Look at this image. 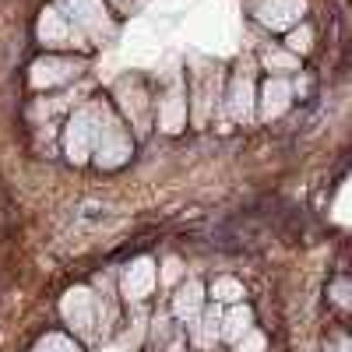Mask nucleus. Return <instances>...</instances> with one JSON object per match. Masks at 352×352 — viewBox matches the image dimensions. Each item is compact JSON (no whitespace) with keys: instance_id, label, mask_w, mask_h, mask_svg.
Wrapping results in <instances>:
<instances>
[{"instance_id":"obj_6","label":"nucleus","mask_w":352,"mask_h":352,"mask_svg":"<svg viewBox=\"0 0 352 352\" xmlns=\"http://www.w3.org/2000/svg\"><path fill=\"white\" fill-rule=\"evenodd\" d=\"M36 36H39V43H43L50 53H56V50L88 53V50H92V43H88V39L78 32V28L67 21V14H60L53 4L43 8V14H39V21H36Z\"/></svg>"},{"instance_id":"obj_17","label":"nucleus","mask_w":352,"mask_h":352,"mask_svg":"<svg viewBox=\"0 0 352 352\" xmlns=\"http://www.w3.org/2000/svg\"><path fill=\"white\" fill-rule=\"evenodd\" d=\"M243 331H250V310H247V307H236V310L229 314L222 335H226V338H243Z\"/></svg>"},{"instance_id":"obj_9","label":"nucleus","mask_w":352,"mask_h":352,"mask_svg":"<svg viewBox=\"0 0 352 352\" xmlns=\"http://www.w3.org/2000/svg\"><path fill=\"white\" fill-rule=\"evenodd\" d=\"M64 155L74 162V166H85L92 159V148H96V131H92V116H88V106H78L67 124H64Z\"/></svg>"},{"instance_id":"obj_16","label":"nucleus","mask_w":352,"mask_h":352,"mask_svg":"<svg viewBox=\"0 0 352 352\" xmlns=\"http://www.w3.org/2000/svg\"><path fill=\"white\" fill-rule=\"evenodd\" d=\"M197 310H201V285L187 282L180 289V296H176V314H180V317H194Z\"/></svg>"},{"instance_id":"obj_1","label":"nucleus","mask_w":352,"mask_h":352,"mask_svg":"<svg viewBox=\"0 0 352 352\" xmlns=\"http://www.w3.org/2000/svg\"><path fill=\"white\" fill-rule=\"evenodd\" d=\"M88 116H92V131H96V148H92V159L99 169H120L131 155H134V138H131V127L120 120L106 99H88Z\"/></svg>"},{"instance_id":"obj_18","label":"nucleus","mask_w":352,"mask_h":352,"mask_svg":"<svg viewBox=\"0 0 352 352\" xmlns=\"http://www.w3.org/2000/svg\"><path fill=\"white\" fill-rule=\"evenodd\" d=\"M212 292H215V300H222V303H236V300L243 296V285H240L236 278H219V282L212 285Z\"/></svg>"},{"instance_id":"obj_7","label":"nucleus","mask_w":352,"mask_h":352,"mask_svg":"<svg viewBox=\"0 0 352 352\" xmlns=\"http://www.w3.org/2000/svg\"><path fill=\"white\" fill-rule=\"evenodd\" d=\"M81 71H85V60H74V56H64V53H46L28 67V85H32L36 92H50V88L78 81Z\"/></svg>"},{"instance_id":"obj_2","label":"nucleus","mask_w":352,"mask_h":352,"mask_svg":"<svg viewBox=\"0 0 352 352\" xmlns=\"http://www.w3.org/2000/svg\"><path fill=\"white\" fill-rule=\"evenodd\" d=\"M53 8L67 14V21L88 43H109L116 36V18L106 0H53Z\"/></svg>"},{"instance_id":"obj_10","label":"nucleus","mask_w":352,"mask_h":352,"mask_svg":"<svg viewBox=\"0 0 352 352\" xmlns=\"http://www.w3.org/2000/svg\"><path fill=\"white\" fill-rule=\"evenodd\" d=\"M307 14V0H257L254 18L268 28V32H289L296 28Z\"/></svg>"},{"instance_id":"obj_13","label":"nucleus","mask_w":352,"mask_h":352,"mask_svg":"<svg viewBox=\"0 0 352 352\" xmlns=\"http://www.w3.org/2000/svg\"><path fill=\"white\" fill-rule=\"evenodd\" d=\"M282 46H285L292 56H307V53L314 50V28H310V21H300L296 28H289Z\"/></svg>"},{"instance_id":"obj_15","label":"nucleus","mask_w":352,"mask_h":352,"mask_svg":"<svg viewBox=\"0 0 352 352\" xmlns=\"http://www.w3.org/2000/svg\"><path fill=\"white\" fill-rule=\"evenodd\" d=\"M222 320H219V310H208L197 324H194V345H201V349H208V345H215V338L222 335Z\"/></svg>"},{"instance_id":"obj_20","label":"nucleus","mask_w":352,"mask_h":352,"mask_svg":"<svg viewBox=\"0 0 352 352\" xmlns=\"http://www.w3.org/2000/svg\"><path fill=\"white\" fill-rule=\"evenodd\" d=\"M109 8H116V11H131L134 8V0H106Z\"/></svg>"},{"instance_id":"obj_3","label":"nucleus","mask_w":352,"mask_h":352,"mask_svg":"<svg viewBox=\"0 0 352 352\" xmlns=\"http://www.w3.org/2000/svg\"><path fill=\"white\" fill-rule=\"evenodd\" d=\"M113 99H116V109L124 116L120 120L134 127L138 138H144L152 131V113H155V99L148 92V85H144L138 74H124L113 81Z\"/></svg>"},{"instance_id":"obj_12","label":"nucleus","mask_w":352,"mask_h":352,"mask_svg":"<svg viewBox=\"0 0 352 352\" xmlns=\"http://www.w3.org/2000/svg\"><path fill=\"white\" fill-rule=\"evenodd\" d=\"M261 67L268 71L272 78H285V74H292V71H300V56H292L285 46H275V43H268L261 50Z\"/></svg>"},{"instance_id":"obj_4","label":"nucleus","mask_w":352,"mask_h":352,"mask_svg":"<svg viewBox=\"0 0 352 352\" xmlns=\"http://www.w3.org/2000/svg\"><path fill=\"white\" fill-rule=\"evenodd\" d=\"M222 102V71L208 60H194L190 71V92H187V113H190V124L204 127L212 120V113Z\"/></svg>"},{"instance_id":"obj_21","label":"nucleus","mask_w":352,"mask_h":352,"mask_svg":"<svg viewBox=\"0 0 352 352\" xmlns=\"http://www.w3.org/2000/svg\"><path fill=\"white\" fill-rule=\"evenodd\" d=\"M335 300H338V303H345V278L335 285Z\"/></svg>"},{"instance_id":"obj_5","label":"nucleus","mask_w":352,"mask_h":352,"mask_svg":"<svg viewBox=\"0 0 352 352\" xmlns=\"http://www.w3.org/2000/svg\"><path fill=\"white\" fill-rule=\"evenodd\" d=\"M254 71H257V64L250 60V56H243V60L236 64V71H232L226 92H222V109H226L229 120H236V124H250L254 120V106H257Z\"/></svg>"},{"instance_id":"obj_8","label":"nucleus","mask_w":352,"mask_h":352,"mask_svg":"<svg viewBox=\"0 0 352 352\" xmlns=\"http://www.w3.org/2000/svg\"><path fill=\"white\" fill-rule=\"evenodd\" d=\"M187 85L180 81V74H173L166 81V88L159 92L155 99V113H152V120L159 124L162 134H180L187 127Z\"/></svg>"},{"instance_id":"obj_14","label":"nucleus","mask_w":352,"mask_h":352,"mask_svg":"<svg viewBox=\"0 0 352 352\" xmlns=\"http://www.w3.org/2000/svg\"><path fill=\"white\" fill-rule=\"evenodd\" d=\"M148 285H152V264L148 261H134L131 264V272H127V296H144V292H148Z\"/></svg>"},{"instance_id":"obj_19","label":"nucleus","mask_w":352,"mask_h":352,"mask_svg":"<svg viewBox=\"0 0 352 352\" xmlns=\"http://www.w3.org/2000/svg\"><path fill=\"white\" fill-rule=\"evenodd\" d=\"M264 349V338L257 331H247V338H240V352H261Z\"/></svg>"},{"instance_id":"obj_11","label":"nucleus","mask_w":352,"mask_h":352,"mask_svg":"<svg viewBox=\"0 0 352 352\" xmlns=\"http://www.w3.org/2000/svg\"><path fill=\"white\" fill-rule=\"evenodd\" d=\"M292 85L285 81V78H268L261 85V92H257V106H254V116L261 124H272V120H278V116H285L289 113V106H292Z\"/></svg>"}]
</instances>
